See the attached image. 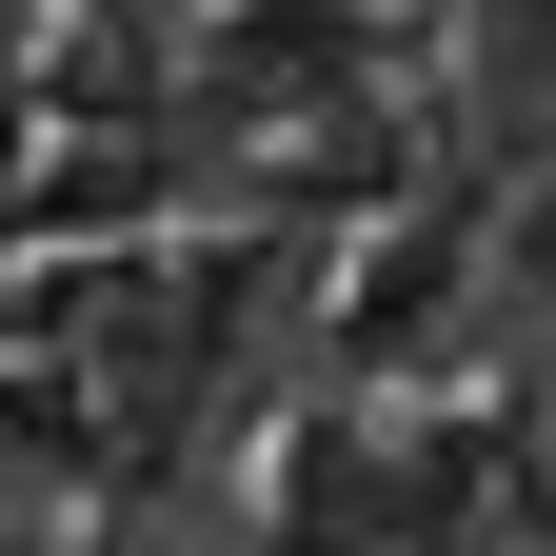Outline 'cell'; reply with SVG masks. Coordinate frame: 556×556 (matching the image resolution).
Segmentation results:
<instances>
[{
  "mask_svg": "<svg viewBox=\"0 0 556 556\" xmlns=\"http://www.w3.org/2000/svg\"><path fill=\"white\" fill-rule=\"evenodd\" d=\"M438 299H477V239H438V219H417V239H358V258H338V338H358V358H378V338H417Z\"/></svg>",
  "mask_w": 556,
  "mask_h": 556,
  "instance_id": "3957f363",
  "label": "cell"
},
{
  "mask_svg": "<svg viewBox=\"0 0 556 556\" xmlns=\"http://www.w3.org/2000/svg\"><path fill=\"white\" fill-rule=\"evenodd\" d=\"M179 100L258 160H358L378 139V0H179Z\"/></svg>",
  "mask_w": 556,
  "mask_h": 556,
  "instance_id": "6da1fadb",
  "label": "cell"
},
{
  "mask_svg": "<svg viewBox=\"0 0 556 556\" xmlns=\"http://www.w3.org/2000/svg\"><path fill=\"white\" fill-rule=\"evenodd\" d=\"M457 100H477V139H556V0H457Z\"/></svg>",
  "mask_w": 556,
  "mask_h": 556,
  "instance_id": "7a4b0ae2",
  "label": "cell"
},
{
  "mask_svg": "<svg viewBox=\"0 0 556 556\" xmlns=\"http://www.w3.org/2000/svg\"><path fill=\"white\" fill-rule=\"evenodd\" d=\"M160 21H179V0H160Z\"/></svg>",
  "mask_w": 556,
  "mask_h": 556,
  "instance_id": "5b68a950",
  "label": "cell"
},
{
  "mask_svg": "<svg viewBox=\"0 0 556 556\" xmlns=\"http://www.w3.org/2000/svg\"><path fill=\"white\" fill-rule=\"evenodd\" d=\"M477 299H517V318L556 338V139H517L497 199H477Z\"/></svg>",
  "mask_w": 556,
  "mask_h": 556,
  "instance_id": "277c9868",
  "label": "cell"
}]
</instances>
